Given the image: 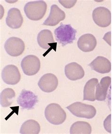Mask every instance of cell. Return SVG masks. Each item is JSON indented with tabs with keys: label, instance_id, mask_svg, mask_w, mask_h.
Returning a JSON list of instances; mask_svg holds the SVG:
<instances>
[{
	"label": "cell",
	"instance_id": "obj_1",
	"mask_svg": "<svg viewBox=\"0 0 112 134\" xmlns=\"http://www.w3.org/2000/svg\"><path fill=\"white\" fill-rule=\"evenodd\" d=\"M47 4L43 1L30 2L24 6L27 17L32 21H39L43 18L47 10Z\"/></svg>",
	"mask_w": 112,
	"mask_h": 134
},
{
	"label": "cell",
	"instance_id": "obj_2",
	"mask_svg": "<svg viewBox=\"0 0 112 134\" xmlns=\"http://www.w3.org/2000/svg\"><path fill=\"white\" fill-rule=\"evenodd\" d=\"M54 33L56 41L62 46H64L72 43L76 40L77 30L73 28L70 24L65 25L61 23L60 26L55 29Z\"/></svg>",
	"mask_w": 112,
	"mask_h": 134
},
{
	"label": "cell",
	"instance_id": "obj_3",
	"mask_svg": "<svg viewBox=\"0 0 112 134\" xmlns=\"http://www.w3.org/2000/svg\"><path fill=\"white\" fill-rule=\"evenodd\" d=\"M45 115L49 122L55 125L63 124L66 119V112L56 103H52L46 107Z\"/></svg>",
	"mask_w": 112,
	"mask_h": 134
},
{
	"label": "cell",
	"instance_id": "obj_4",
	"mask_svg": "<svg viewBox=\"0 0 112 134\" xmlns=\"http://www.w3.org/2000/svg\"><path fill=\"white\" fill-rule=\"evenodd\" d=\"M71 114L78 118L91 119L96 115L97 110L93 106L80 102H76L66 107Z\"/></svg>",
	"mask_w": 112,
	"mask_h": 134
},
{
	"label": "cell",
	"instance_id": "obj_5",
	"mask_svg": "<svg viewBox=\"0 0 112 134\" xmlns=\"http://www.w3.org/2000/svg\"><path fill=\"white\" fill-rule=\"evenodd\" d=\"M41 64L38 57L34 55H28L23 58L21 67L24 73L28 76L35 75L39 71Z\"/></svg>",
	"mask_w": 112,
	"mask_h": 134
},
{
	"label": "cell",
	"instance_id": "obj_6",
	"mask_svg": "<svg viewBox=\"0 0 112 134\" xmlns=\"http://www.w3.org/2000/svg\"><path fill=\"white\" fill-rule=\"evenodd\" d=\"M25 45L24 41L17 37H10L6 41L4 49L9 55L13 57H17L23 53Z\"/></svg>",
	"mask_w": 112,
	"mask_h": 134
},
{
	"label": "cell",
	"instance_id": "obj_7",
	"mask_svg": "<svg viewBox=\"0 0 112 134\" xmlns=\"http://www.w3.org/2000/svg\"><path fill=\"white\" fill-rule=\"evenodd\" d=\"M92 18L97 25L103 28L107 27L111 23V12L104 7H99L94 9Z\"/></svg>",
	"mask_w": 112,
	"mask_h": 134
},
{
	"label": "cell",
	"instance_id": "obj_8",
	"mask_svg": "<svg viewBox=\"0 0 112 134\" xmlns=\"http://www.w3.org/2000/svg\"><path fill=\"white\" fill-rule=\"evenodd\" d=\"M2 77L3 81L8 85H16L21 80V73L16 66L8 65L2 70Z\"/></svg>",
	"mask_w": 112,
	"mask_h": 134
},
{
	"label": "cell",
	"instance_id": "obj_9",
	"mask_svg": "<svg viewBox=\"0 0 112 134\" xmlns=\"http://www.w3.org/2000/svg\"><path fill=\"white\" fill-rule=\"evenodd\" d=\"M38 98L33 92L23 90L17 98V103L23 109H32L38 102Z\"/></svg>",
	"mask_w": 112,
	"mask_h": 134
},
{
	"label": "cell",
	"instance_id": "obj_10",
	"mask_svg": "<svg viewBox=\"0 0 112 134\" xmlns=\"http://www.w3.org/2000/svg\"><path fill=\"white\" fill-rule=\"evenodd\" d=\"M58 85V80L55 75L47 73L43 75L39 80V88L45 92L50 93L56 90Z\"/></svg>",
	"mask_w": 112,
	"mask_h": 134
},
{
	"label": "cell",
	"instance_id": "obj_11",
	"mask_svg": "<svg viewBox=\"0 0 112 134\" xmlns=\"http://www.w3.org/2000/svg\"><path fill=\"white\" fill-rule=\"evenodd\" d=\"M37 41L39 46L43 49H48L49 51L53 49L56 51V42H54L53 34L49 30L41 31L38 35Z\"/></svg>",
	"mask_w": 112,
	"mask_h": 134
},
{
	"label": "cell",
	"instance_id": "obj_12",
	"mask_svg": "<svg viewBox=\"0 0 112 134\" xmlns=\"http://www.w3.org/2000/svg\"><path fill=\"white\" fill-rule=\"evenodd\" d=\"M65 18V13L55 4L52 5L48 17L43 23V25L54 26Z\"/></svg>",
	"mask_w": 112,
	"mask_h": 134
},
{
	"label": "cell",
	"instance_id": "obj_13",
	"mask_svg": "<svg viewBox=\"0 0 112 134\" xmlns=\"http://www.w3.org/2000/svg\"><path fill=\"white\" fill-rule=\"evenodd\" d=\"M65 74L70 80H80L85 75V72L82 66L76 62H71L65 67Z\"/></svg>",
	"mask_w": 112,
	"mask_h": 134
},
{
	"label": "cell",
	"instance_id": "obj_14",
	"mask_svg": "<svg viewBox=\"0 0 112 134\" xmlns=\"http://www.w3.org/2000/svg\"><path fill=\"white\" fill-rule=\"evenodd\" d=\"M77 45L79 49L82 52H92L97 46V40L91 34H85L80 37L77 42Z\"/></svg>",
	"mask_w": 112,
	"mask_h": 134
},
{
	"label": "cell",
	"instance_id": "obj_15",
	"mask_svg": "<svg viewBox=\"0 0 112 134\" xmlns=\"http://www.w3.org/2000/svg\"><path fill=\"white\" fill-rule=\"evenodd\" d=\"M23 23V17L19 9L13 8L9 10L6 19L7 25L10 28L17 29L21 27Z\"/></svg>",
	"mask_w": 112,
	"mask_h": 134
},
{
	"label": "cell",
	"instance_id": "obj_16",
	"mask_svg": "<svg viewBox=\"0 0 112 134\" xmlns=\"http://www.w3.org/2000/svg\"><path fill=\"white\" fill-rule=\"evenodd\" d=\"M92 70L101 74L107 73L111 70V63L106 58L98 56L89 65Z\"/></svg>",
	"mask_w": 112,
	"mask_h": 134
},
{
	"label": "cell",
	"instance_id": "obj_17",
	"mask_svg": "<svg viewBox=\"0 0 112 134\" xmlns=\"http://www.w3.org/2000/svg\"><path fill=\"white\" fill-rule=\"evenodd\" d=\"M111 83V78L108 76L103 77L96 86V99L100 101H104L107 98L108 88Z\"/></svg>",
	"mask_w": 112,
	"mask_h": 134
},
{
	"label": "cell",
	"instance_id": "obj_18",
	"mask_svg": "<svg viewBox=\"0 0 112 134\" xmlns=\"http://www.w3.org/2000/svg\"><path fill=\"white\" fill-rule=\"evenodd\" d=\"M98 84V80L96 78L91 79L86 83L84 88L83 100L95 101L96 89Z\"/></svg>",
	"mask_w": 112,
	"mask_h": 134
},
{
	"label": "cell",
	"instance_id": "obj_19",
	"mask_svg": "<svg viewBox=\"0 0 112 134\" xmlns=\"http://www.w3.org/2000/svg\"><path fill=\"white\" fill-rule=\"evenodd\" d=\"M40 126L38 122L30 119L25 121L21 126L20 133L22 134H38Z\"/></svg>",
	"mask_w": 112,
	"mask_h": 134
},
{
	"label": "cell",
	"instance_id": "obj_20",
	"mask_svg": "<svg viewBox=\"0 0 112 134\" xmlns=\"http://www.w3.org/2000/svg\"><path fill=\"white\" fill-rule=\"evenodd\" d=\"M91 132V126L89 123L84 121H77L72 125L70 133L71 134H90Z\"/></svg>",
	"mask_w": 112,
	"mask_h": 134
},
{
	"label": "cell",
	"instance_id": "obj_21",
	"mask_svg": "<svg viewBox=\"0 0 112 134\" xmlns=\"http://www.w3.org/2000/svg\"><path fill=\"white\" fill-rule=\"evenodd\" d=\"M16 94L13 90L7 88L1 93V105L3 107H8L11 105Z\"/></svg>",
	"mask_w": 112,
	"mask_h": 134
},
{
	"label": "cell",
	"instance_id": "obj_22",
	"mask_svg": "<svg viewBox=\"0 0 112 134\" xmlns=\"http://www.w3.org/2000/svg\"><path fill=\"white\" fill-rule=\"evenodd\" d=\"M111 115L110 114L109 116L104 120V129L108 132L111 133Z\"/></svg>",
	"mask_w": 112,
	"mask_h": 134
},
{
	"label": "cell",
	"instance_id": "obj_23",
	"mask_svg": "<svg viewBox=\"0 0 112 134\" xmlns=\"http://www.w3.org/2000/svg\"><path fill=\"white\" fill-rule=\"evenodd\" d=\"M59 2L66 8H71L73 7L77 2L76 0L73 1H59Z\"/></svg>",
	"mask_w": 112,
	"mask_h": 134
}]
</instances>
